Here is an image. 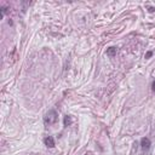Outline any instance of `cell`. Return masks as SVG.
Here are the masks:
<instances>
[{"label":"cell","instance_id":"cell-1","mask_svg":"<svg viewBox=\"0 0 155 155\" xmlns=\"http://www.w3.org/2000/svg\"><path fill=\"white\" fill-rule=\"evenodd\" d=\"M58 120V114L56 113V110H48L45 116H44V124L46 126H50V125H53L56 124Z\"/></svg>","mask_w":155,"mask_h":155},{"label":"cell","instance_id":"cell-2","mask_svg":"<svg viewBox=\"0 0 155 155\" xmlns=\"http://www.w3.org/2000/svg\"><path fill=\"white\" fill-rule=\"evenodd\" d=\"M150 139L149 138H142L140 139V148L142 150H148L150 148Z\"/></svg>","mask_w":155,"mask_h":155},{"label":"cell","instance_id":"cell-3","mask_svg":"<svg viewBox=\"0 0 155 155\" xmlns=\"http://www.w3.org/2000/svg\"><path fill=\"white\" fill-rule=\"evenodd\" d=\"M44 143H45V145L48 147V148H53V147H54V140H53V138H52L51 136H47V137L44 139Z\"/></svg>","mask_w":155,"mask_h":155},{"label":"cell","instance_id":"cell-4","mask_svg":"<svg viewBox=\"0 0 155 155\" xmlns=\"http://www.w3.org/2000/svg\"><path fill=\"white\" fill-rule=\"evenodd\" d=\"M107 54H108L109 57H114V56L116 54V48H115V47H109V48L107 50Z\"/></svg>","mask_w":155,"mask_h":155},{"label":"cell","instance_id":"cell-5","mask_svg":"<svg viewBox=\"0 0 155 155\" xmlns=\"http://www.w3.org/2000/svg\"><path fill=\"white\" fill-rule=\"evenodd\" d=\"M71 122H73L71 116H70V115H65V116H64V126H70Z\"/></svg>","mask_w":155,"mask_h":155},{"label":"cell","instance_id":"cell-6","mask_svg":"<svg viewBox=\"0 0 155 155\" xmlns=\"http://www.w3.org/2000/svg\"><path fill=\"white\" fill-rule=\"evenodd\" d=\"M151 87H153V91H155V81L151 84Z\"/></svg>","mask_w":155,"mask_h":155},{"label":"cell","instance_id":"cell-7","mask_svg":"<svg viewBox=\"0 0 155 155\" xmlns=\"http://www.w3.org/2000/svg\"><path fill=\"white\" fill-rule=\"evenodd\" d=\"M150 56H151V52H148V53L145 54V57H147V58H148V57H150Z\"/></svg>","mask_w":155,"mask_h":155}]
</instances>
